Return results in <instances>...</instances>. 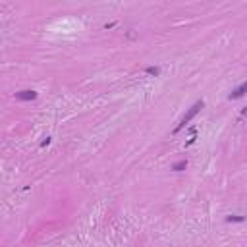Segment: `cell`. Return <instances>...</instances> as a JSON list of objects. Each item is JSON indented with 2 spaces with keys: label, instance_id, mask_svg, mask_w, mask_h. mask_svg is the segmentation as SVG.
Returning a JSON list of instances; mask_svg holds the SVG:
<instances>
[{
  "label": "cell",
  "instance_id": "obj_5",
  "mask_svg": "<svg viewBox=\"0 0 247 247\" xmlns=\"http://www.w3.org/2000/svg\"><path fill=\"white\" fill-rule=\"evenodd\" d=\"M187 168V160H178L176 164H172V170L174 172H181V170H185Z\"/></svg>",
  "mask_w": 247,
  "mask_h": 247
},
{
  "label": "cell",
  "instance_id": "obj_8",
  "mask_svg": "<svg viewBox=\"0 0 247 247\" xmlns=\"http://www.w3.org/2000/svg\"><path fill=\"white\" fill-rule=\"evenodd\" d=\"M50 141H52V139H50V137H47V139L41 143V147H48V145H50Z\"/></svg>",
  "mask_w": 247,
  "mask_h": 247
},
{
  "label": "cell",
  "instance_id": "obj_4",
  "mask_svg": "<svg viewBox=\"0 0 247 247\" xmlns=\"http://www.w3.org/2000/svg\"><path fill=\"white\" fill-rule=\"evenodd\" d=\"M145 74L152 75V77H158V75H160V68H158V66H147V68H145Z\"/></svg>",
  "mask_w": 247,
  "mask_h": 247
},
{
  "label": "cell",
  "instance_id": "obj_1",
  "mask_svg": "<svg viewBox=\"0 0 247 247\" xmlns=\"http://www.w3.org/2000/svg\"><path fill=\"white\" fill-rule=\"evenodd\" d=\"M203 108H205V103H203V100H197V103H195L191 108H189V110H187L185 114H184V118H181V122L178 124V126H176V129H174V133H178L180 132V129L181 128H185L187 126V124H189L193 118H195V116H197L201 110H203Z\"/></svg>",
  "mask_w": 247,
  "mask_h": 247
},
{
  "label": "cell",
  "instance_id": "obj_3",
  "mask_svg": "<svg viewBox=\"0 0 247 247\" xmlns=\"http://www.w3.org/2000/svg\"><path fill=\"white\" fill-rule=\"evenodd\" d=\"M245 91H247V85H245V83H241V85H239V87H237L236 91H232V93H230V97H228V99H230V100L241 99V97L245 95Z\"/></svg>",
  "mask_w": 247,
  "mask_h": 247
},
{
  "label": "cell",
  "instance_id": "obj_7",
  "mask_svg": "<svg viewBox=\"0 0 247 247\" xmlns=\"http://www.w3.org/2000/svg\"><path fill=\"white\" fill-rule=\"evenodd\" d=\"M195 141H197V133H193V137H191V139H189V141L185 143V147H191V145H193Z\"/></svg>",
  "mask_w": 247,
  "mask_h": 247
},
{
  "label": "cell",
  "instance_id": "obj_6",
  "mask_svg": "<svg viewBox=\"0 0 247 247\" xmlns=\"http://www.w3.org/2000/svg\"><path fill=\"white\" fill-rule=\"evenodd\" d=\"M245 218L243 216H239V214H230V216H226V222H243Z\"/></svg>",
  "mask_w": 247,
  "mask_h": 247
},
{
  "label": "cell",
  "instance_id": "obj_2",
  "mask_svg": "<svg viewBox=\"0 0 247 247\" xmlns=\"http://www.w3.org/2000/svg\"><path fill=\"white\" fill-rule=\"evenodd\" d=\"M37 97H39V93L33 91V89H27V91H19V93H16V99H18V100H35Z\"/></svg>",
  "mask_w": 247,
  "mask_h": 247
}]
</instances>
